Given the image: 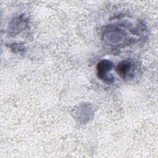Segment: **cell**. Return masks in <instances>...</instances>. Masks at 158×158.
I'll list each match as a JSON object with an SVG mask.
<instances>
[{
    "label": "cell",
    "instance_id": "2",
    "mask_svg": "<svg viewBox=\"0 0 158 158\" xmlns=\"http://www.w3.org/2000/svg\"><path fill=\"white\" fill-rule=\"evenodd\" d=\"M129 69V65L128 64H125V62H123L122 64H120L118 65V72L120 73V75H122L123 76L126 75V73L128 72Z\"/></svg>",
    "mask_w": 158,
    "mask_h": 158
},
{
    "label": "cell",
    "instance_id": "1",
    "mask_svg": "<svg viewBox=\"0 0 158 158\" xmlns=\"http://www.w3.org/2000/svg\"><path fill=\"white\" fill-rule=\"evenodd\" d=\"M112 64L107 60L102 61L98 64V71L99 74V77L101 79H106V72L111 69Z\"/></svg>",
    "mask_w": 158,
    "mask_h": 158
}]
</instances>
